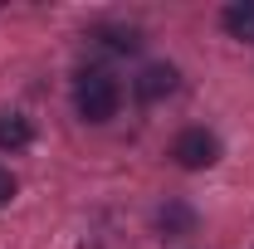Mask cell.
I'll return each mask as SVG.
<instances>
[{"label":"cell","mask_w":254,"mask_h":249,"mask_svg":"<svg viewBox=\"0 0 254 249\" xmlns=\"http://www.w3.org/2000/svg\"><path fill=\"white\" fill-rule=\"evenodd\" d=\"M118 103H123V88H118L113 73L83 68V73L73 78V108H78L83 123H108V118H118Z\"/></svg>","instance_id":"cell-1"},{"label":"cell","mask_w":254,"mask_h":249,"mask_svg":"<svg viewBox=\"0 0 254 249\" xmlns=\"http://www.w3.org/2000/svg\"><path fill=\"white\" fill-rule=\"evenodd\" d=\"M171 156H176V166H186V171H210V166L220 161V137L205 132V127H186V132L171 142Z\"/></svg>","instance_id":"cell-2"},{"label":"cell","mask_w":254,"mask_h":249,"mask_svg":"<svg viewBox=\"0 0 254 249\" xmlns=\"http://www.w3.org/2000/svg\"><path fill=\"white\" fill-rule=\"evenodd\" d=\"M176 83H181V73L171 68V63H147L142 73H137V98L142 103H157V98H166V93H176Z\"/></svg>","instance_id":"cell-3"},{"label":"cell","mask_w":254,"mask_h":249,"mask_svg":"<svg viewBox=\"0 0 254 249\" xmlns=\"http://www.w3.org/2000/svg\"><path fill=\"white\" fill-rule=\"evenodd\" d=\"M30 142H34L30 118H20V113H0V147H5V152H25Z\"/></svg>","instance_id":"cell-4"},{"label":"cell","mask_w":254,"mask_h":249,"mask_svg":"<svg viewBox=\"0 0 254 249\" xmlns=\"http://www.w3.org/2000/svg\"><path fill=\"white\" fill-rule=\"evenodd\" d=\"M220 25L235 39H245V44H254V0H235V5H225Z\"/></svg>","instance_id":"cell-5"},{"label":"cell","mask_w":254,"mask_h":249,"mask_svg":"<svg viewBox=\"0 0 254 249\" xmlns=\"http://www.w3.org/2000/svg\"><path fill=\"white\" fill-rule=\"evenodd\" d=\"M98 39H103L113 54H132V49L142 44V34L132 30V25H127V30H123V25H108V30H98Z\"/></svg>","instance_id":"cell-6"},{"label":"cell","mask_w":254,"mask_h":249,"mask_svg":"<svg viewBox=\"0 0 254 249\" xmlns=\"http://www.w3.org/2000/svg\"><path fill=\"white\" fill-rule=\"evenodd\" d=\"M157 225L166 230V235H186V230H190V210H186V205H166V210L157 215Z\"/></svg>","instance_id":"cell-7"},{"label":"cell","mask_w":254,"mask_h":249,"mask_svg":"<svg viewBox=\"0 0 254 249\" xmlns=\"http://www.w3.org/2000/svg\"><path fill=\"white\" fill-rule=\"evenodd\" d=\"M10 195H15V176H10V171H5V166H0V205H5V200H10Z\"/></svg>","instance_id":"cell-8"}]
</instances>
